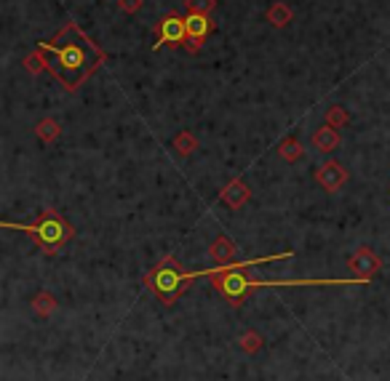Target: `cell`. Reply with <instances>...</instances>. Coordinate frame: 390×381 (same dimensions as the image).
<instances>
[{"label":"cell","mask_w":390,"mask_h":381,"mask_svg":"<svg viewBox=\"0 0 390 381\" xmlns=\"http://www.w3.org/2000/svg\"><path fill=\"white\" fill-rule=\"evenodd\" d=\"M35 49L46 56L49 72L70 93H75V91L81 88L83 83L89 81L94 72L104 64V59H107V54L75 21L64 24L62 30L56 32L54 41H38Z\"/></svg>","instance_id":"6da1fadb"},{"label":"cell","mask_w":390,"mask_h":381,"mask_svg":"<svg viewBox=\"0 0 390 381\" xmlns=\"http://www.w3.org/2000/svg\"><path fill=\"white\" fill-rule=\"evenodd\" d=\"M294 253H278V256H262V259H251V261H238V264H230V267H214V270H201V278H209L211 285L222 293L233 307H241L244 304V296H246L251 288H297V285H366V278H299V280H257V278H249L246 270L254 267V264H267V261H284L291 259Z\"/></svg>","instance_id":"7a4b0ae2"},{"label":"cell","mask_w":390,"mask_h":381,"mask_svg":"<svg viewBox=\"0 0 390 381\" xmlns=\"http://www.w3.org/2000/svg\"><path fill=\"white\" fill-rule=\"evenodd\" d=\"M3 227L30 235L32 240H35V245H41L46 253H56L59 248H64V245L72 240V235H75L70 221L64 219L59 211H54V208L43 211L35 224H11V221H3Z\"/></svg>","instance_id":"3957f363"},{"label":"cell","mask_w":390,"mask_h":381,"mask_svg":"<svg viewBox=\"0 0 390 381\" xmlns=\"http://www.w3.org/2000/svg\"><path fill=\"white\" fill-rule=\"evenodd\" d=\"M195 278H201V270L185 272L182 270V264H179L174 256H166L158 267H153V270L144 275V285L161 299V304L171 307L176 301V296L185 291Z\"/></svg>","instance_id":"277c9868"},{"label":"cell","mask_w":390,"mask_h":381,"mask_svg":"<svg viewBox=\"0 0 390 381\" xmlns=\"http://www.w3.org/2000/svg\"><path fill=\"white\" fill-rule=\"evenodd\" d=\"M155 43L153 49H164V46H185L187 43V24L182 16H176V14H169V16H164V19L158 21V27H155Z\"/></svg>","instance_id":"5b68a950"},{"label":"cell","mask_w":390,"mask_h":381,"mask_svg":"<svg viewBox=\"0 0 390 381\" xmlns=\"http://www.w3.org/2000/svg\"><path fill=\"white\" fill-rule=\"evenodd\" d=\"M316 181L321 184V190L337 192V190H342V184L348 181V171H345V166H342V163L326 161L324 166H319V168H316Z\"/></svg>","instance_id":"8992f818"},{"label":"cell","mask_w":390,"mask_h":381,"mask_svg":"<svg viewBox=\"0 0 390 381\" xmlns=\"http://www.w3.org/2000/svg\"><path fill=\"white\" fill-rule=\"evenodd\" d=\"M380 267H382V261H380V256L371 251V248H359V251L350 256V261H348V270L356 275V278H366V280H371V275L374 272H380Z\"/></svg>","instance_id":"52a82bcc"},{"label":"cell","mask_w":390,"mask_h":381,"mask_svg":"<svg viewBox=\"0 0 390 381\" xmlns=\"http://www.w3.org/2000/svg\"><path fill=\"white\" fill-rule=\"evenodd\" d=\"M251 198V190H249V184L241 176L238 179H233L230 184H227L225 190L219 192V200L225 203V205H230L233 211H238V208H244L246 205V200Z\"/></svg>","instance_id":"ba28073f"},{"label":"cell","mask_w":390,"mask_h":381,"mask_svg":"<svg viewBox=\"0 0 390 381\" xmlns=\"http://www.w3.org/2000/svg\"><path fill=\"white\" fill-rule=\"evenodd\" d=\"M211 259L216 261V267H230V264H238V245L227 235H219L214 243H211Z\"/></svg>","instance_id":"9c48e42d"},{"label":"cell","mask_w":390,"mask_h":381,"mask_svg":"<svg viewBox=\"0 0 390 381\" xmlns=\"http://www.w3.org/2000/svg\"><path fill=\"white\" fill-rule=\"evenodd\" d=\"M310 144H313V150L319 152H334L339 147V133L337 128H331V126H321L313 136H310Z\"/></svg>","instance_id":"30bf717a"},{"label":"cell","mask_w":390,"mask_h":381,"mask_svg":"<svg viewBox=\"0 0 390 381\" xmlns=\"http://www.w3.org/2000/svg\"><path fill=\"white\" fill-rule=\"evenodd\" d=\"M185 24H187V35L201 43H204L206 38H209V32H211V19H209L206 14H187Z\"/></svg>","instance_id":"8fae6325"},{"label":"cell","mask_w":390,"mask_h":381,"mask_svg":"<svg viewBox=\"0 0 390 381\" xmlns=\"http://www.w3.org/2000/svg\"><path fill=\"white\" fill-rule=\"evenodd\" d=\"M291 16H294V11H291V6L289 3H284V0H276L270 9H267V14H265V19L273 24V27H286L289 21H291Z\"/></svg>","instance_id":"7c38bea8"},{"label":"cell","mask_w":390,"mask_h":381,"mask_svg":"<svg viewBox=\"0 0 390 381\" xmlns=\"http://www.w3.org/2000/svg\"><path fill=\"white\" fill-rule=\"evenodd\" d=\"M278 155L289 163H297L302 155H305V147H302V141L294 139V136H286V139L278 144Z\"/></svg>","instance_id":"4fadbf2b"},{"label":"cell","mask_w":390,"mask_h":381,"mask_svg":"<svg viewBox=\"0 0 390 381\" xmlns=\"http://www.w3.org/2000/svg\"><path fill=\"white\" fill-rule=\"evenodd\" d=\"M35 133H38V139H41L43 144H51V141L62 133V126H59V121H54V118H43V121H38V126H35Z\"/></svg>","instance_id":"5bb4252c"},{"label":"cell","mask_w":390,"mask_h":381,"mask_svg":"<svg viewBox=\"0 0 390 381\" xmlns=\"http://www.w3.org/2000/svg\"><path fill=\"white\" fill-rule=\"evenodd\" d=\"M32 310H35V315H41V318H49V315L56 310V299H54L49 291L35 293V299H32Z\"/></svg>","instance_id":"9a60e30c"},{"label":"cell","mask_w":390,"mask_h":381,"mask_svg":"<svg viewBox=\"0 0 390 381\" xmlns=\"http://www.w3.org/2000/svg\"><path fill=\"white\" fill-rule=\"evenodd\" d=\"M171 147L176 150V155H190V152L198 150V139H195L190 131H179L171 141Z\"/></svg>","instance_id":"2e32d148"},{"label":"cell","mask_w":390,"mask_h":381,"mask_svg":"<svg viewBox=\"0 0 390 381\" xmlns=\"http://www.w3.org/2000/svg\"><path fill=\"white\" fill-rule=\"evenodd\" d=\"M350 123V112L342 107V104H331L326 112V126L331 128H342V126H348Z\"/></svg>","instance_id":"e0dca14e"},{"label":"cell","mask_w":390,"mask_h":381,"mask_svg":"<svg viewBox=\"0 0 390 381\" xmlns=\"http://www.w3.org/2000/svg\"><path fill=\"white\" fill-rule=\"evenodd\" d=\"M262 336H259L257 331H246V333H241V339H238V347L244 352H249V355H254V352L262 350Z\"/></svg>","instance_id":"ac0fdd59"},{"label":"cell","mask_w":390,"mask_h":381,"mask_svg":"<svg viewBox=\"0 0 390 381\" xmlns=\"http://www.w3.org/2000/svg\"><path fill=\"white\" fill-rule=\"evenodd\" d=\"M24 67H27V72H32V75H38L41 70H49V67H46V56H43L38 49H35V54H30V56L24 59Z\"/></svg>","instance_id":"d6986e66"},{"label":"cell","mask_w":390,"mask_h":381,"mask_svg":"<svg viewBox=\"0 0 390 381\" xmlns=\"http://www.w3.org/2000/svg\"><path fill=\"white\" fill-rule=\"evenodd\" d=\"M216 9V0H187V14H211Z\"/></svg>","instance_id":"ffe728a7"},{"label":"cell","mask_w":390,"mask_h":381,"mask_svg":"<svg viewBox=\"0 0 390 381\" xmlns=\"http://www.w3.org/2000/svg\"><path fill=\"white\" fill-rule=\"evenodd\" d=\"M144 0H118V6H121V11L124 14H136V11L142 9Z\"/></svg>","instance_id":"44dd1931"},{"label":"cell","mask_w":390,"mask_h":381,"mask_svg":"<svg viewBox=\"0 0 390 381\" xmlns=\"http://www.w3.org/2000/svg\"><path fill=\"white\" fill-rule=\"evenodd\" d=\"M185 49H187V54H198V51H201V41H195V38H187Z\"/></svg>","instance_id":"7402d4cb"}]
</instances>
